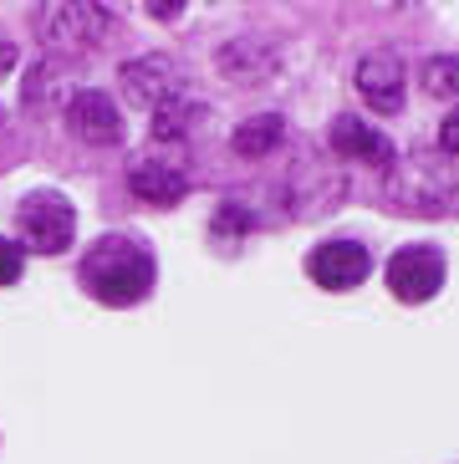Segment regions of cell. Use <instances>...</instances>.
<instances>
[{
  "label": "cell",
  "instance_id": "cell-1",
  "mask_svg": "<svg viewBox=\"0 0 459 464\" xmlns=\"http://www.w3.org/2000/svg\"><path fill=\"white\" fill-rule=\"evenodd\" d=\"M82 291L97 296L103 306H133L153 291V256L138 240L108 235L82 256Z\"/></svg>",
  "mask_w": 459,
  "mask_h": 464
},
{
  "label": "cell",
  "instance_id": "cell-2",
  "mask_svg": "<svg viewBox=\"0 0 459 464\" xmlns=\"http://www.w3.org/2000/svg\"><path fill=\"white\" fill-rule=\"evenodd\" d=\"M31 26H36V42L52 52H93L108 42L112 15L97 0H41L31 11Z\"/></svg>",
  "mask_w": 459,
  "mask_h": 464
},
{
  "label": "cell",
  "instance_id": "cell-3",
  "mask_svg": "<svg viewBox=\"0 0 459 464\" xmlns=\"http://www.w3.org/2000/svg\"><path fill=\"white\" fill-rule=\"evenodd\" d=\"M15 230L26 240V250H36V256H62L72 246V235H77V209L56 189H31L15 205Z\"/></svg>",
  "mask_w": 459,
  "mask_h": 464
},
{
  "label": "cell",
  "instance_id": "cell-4",
  "mask_svg": "<svg viewBox=\"0 0 459 464\" xmlns=\"http://www.w3.org/2000/svg\"><path fill=\"white\" fill-rule=\"evenodd\" d=\"M439 286H444V256L434 246H404L388 260V291L398 301H408V306L434 301Z\"/></svg>",
  "mask_w": 459,
  "mask_h": 464
},
{
  "label": "cell",
  "instance_id": "cell-5",
  "mask_svg": "<svg viewBox=\"0 0 459 464\" xmlns=\"http://www.w3.org/2000/svg\"><path fill=\"white\" fill-rule=\"evenodd\" d=\"M388 199L398 209H414V215H434L449 205V179L429 159H408L388 174Z\"/></svg>",
  "mask_w": 459,
  "mask_h": 464
},
{
  "label": "cell",
  "instance_id": "cell-6",
  "mask_svg": "<svg viewBox=\"0 0 459 464\" xmlns=\"http://www.w3.org/2000/svg\"><path fill=\"white\" fill-rule=\"evenodd\" d=\"M367 250L357 246V240H327V246H317L307 256V276L317 281V286L327 291H352L367 281Z\"/></svg>",
  "mask_w": 459,
  "mask_h": 464
},
{
  "label": "cell",
  "instance_id": "cell-7",
  "mask_svg": "<svg viewBox=\"0 0 459 464\" xmlns=\"http://www.w3.org/2000/svg\"><path fill=\"white\" fill-rule=\"evenodd\" d=\"M128 189H133L143 205L163 209V205H179V199L190 194V174H184L174 159L149 153V159H133V164H128Z\"/></svg>",
  "mask_w": 459,
  "mask_h": 464
},
{
  "label": "cell",
  "instance_id": "cell-8",
  "mask_svg": "<svg viewBox=\"0 0 459 464\" xmlns=\"http://www.w3.org/2000/svg\"><path fill=\"white\" fill-rule=\"evenodd\" d=\"M122 92L133 97L138 108H153L159 112L163 102H174L184 92V77L169 56H143V62H128L122 67Z\"/></svg>",
  "mask_w": 459,
  "mask_h": 464
},
{
  "label": "cell",
  "instance_id": "cell-9",
  "mask_svg": "<svg viewBox=\"0 0 459 464\" xmlns=\"http://www.w3.org/2000/svg\"><path fill=\"white\" fill-rule=\"evenodd\" d=\"M67 128L82 138V143H97V149H108L122 138V112L108 92H77L67 97Z\"/></svg>",
  "mask_w": 459,
  "mask_h": 464
},
{
  "label": "cell",
  "instance_id": "cell-10",
  "mask_svg": "<svg viewBox=\"0 0 459 464\" xmlns=\"http://www.w3.org/2000/svg\"><path fill=\"white\" fill-rule=\"evenodd\" d=\"M357 92L373 112H398L404 102V67L393 52H367L357 62Z\"/></svg>",
  "mask_w": 459,
  "mask_h": 464
},
{
  "label": "cell",
  "instance_id": "cell-11",
  "mask_svg": "<svg viewBox=\"0 0 459 464\" xmlns=\"http://www.w3.org/2000/svg\"><path fill=\"white\" fill-rule=\"evenodd\" d=\"M332 149L347 153V159H363V164H393V143L378 128H367L363 118H352V112H342L332 123Z\"/></svg>",
  "mask_w": 459,
  "mask_h": 464
},
{
  "label": "cell",
  "instance_id": "cell-12",
  "mask_svg": "<svg viewBox=\"0 0 459 464\" xmlns=\"http://www.w3.org/2000/svg\"><path fill=\"white\" fill-rule=\"evenodd\" d=\"M235 153H245V159H266L276 143H286V123L276 118V112H266V118H250V123L235 128Z\"/></svg>",
  "mask_w": 459,
  "mask_h": 464
},
{
  "label": "cell",
  "instance_id": "cell-13",
  "mask_svg": "<svg viewBox=\"0 0 459 464\" xmlns=\"http://www.w3.org/2000/svg\"><path fill=\"white\" fill-rule=\"evenodd\" d=\"M194 102H184V97H174V102H163L159 112H153V143H184V128H190L194 118Z\"/></svg>",
  "mask_w": 459,
  "mask_h": 464
},
{
  "label": "cell",
  "instance_id": "cell-14",
  "mask_svg": "<svg viewBox=\"0 0 459 464\" xmlns=\"http://www.w3.org/2000/svg\"><path fill=\"white\" fill-rule=\"evenodd\" d=\"M424 92L429 97H459V56H434L424 67Z\"/></svg>",
  "mask_w": 459,
  "mask_h": 464
},
{
  "label": "cell",
  "instance_id": "cell-15",
  "mask_svg": "<svg viewBox=\"0 0 459 464\" xmlns=\"http://www.w3.org/2000/svg\"><path fill=\"white\" fill-rule=\"evenodd\" d=\"M26 271V250L15 246V240H0V286H15Z\"/></svg>",
  "mask_w": 459,
  "mask_h": 464
},
{
  "label": "cell",
  "instance_id": "cell-16",
  "mask_svg": "<svg viewBox=\"0 0 459 464\" xmlns=\"http://www.w3.org/2000/svg\"><path fill=\"white\" fill-rule=\"evenodd\" d=\"M439 149H444V153H459V108H449V118L439 123Z\"/></svg>",
  "mask_w": 459,
  "mask_h": 464
},
{
  "label": "cell",
  "instance_id": "cell-17",
  "mask_svg": "<svg viewBox=\"0 0 459 464\" xmlns=\"http://www.w3.org/2000/svg\"><path fill=\"white\" fill-rule=\"evenodd\" d=\"M143 11H149L153 21H179V11H184V0H143Z\"/></svg>",
  "mask_w": 459,
  "mask_h": 464
},
{
  "label": "cell",
  "instance_id": "cell-18",
  "mask_svg": "<svg viewBox=\"0 0 459 464\" xmlns=\"http://www.w3.org/2000/svg\"><path fill=\"white\" fill-rule=\"evenodd\" d=\"M215 225H220L225 235H240V230H250V225H240V209H235V205H225V209H220V215H215Z\"/></svg>",
  "mask_w": 459,
  "mask_h": 464
},
{
  "label": "cell",
  "instance_id": "cell-19",
  "mask_svg": "<svg viewBox=\"0 0 459 464\" xmlns=\"http://www.w3.org/2000/svg\"><path fill=\"white\" fill-rule=\"evenodd\" d=\"M0 72H15V46L0 42Z\"/></svg>",
  "mask_w": 459,
  "mask_h": 464
}]
</instances>
